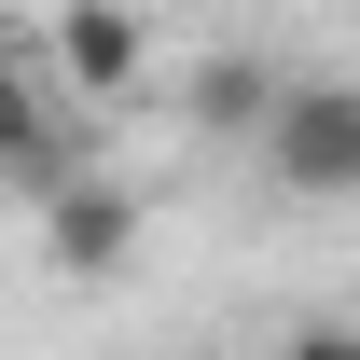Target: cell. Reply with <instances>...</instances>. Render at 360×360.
<instances>
[{
  "label": "cell",
  "instance_id": "cell-3",
  "mask_svg": "<svg viewBox=\"0 0 360 360\" xmlns=\"http://www.w3.org/2000/svg\"><path fill=\"white\" fill-rule=\"evenodd\" d=\"M42 84L70 97V111H125L139 84H153V14H111V0H84V14H42Z\"/></svg>",
  "mask_w": 360,
  "mask_h": 360
},
{
  "label": "cell",
  "instance_id": "cell-4",
  "mask_svg": "<svg viewBox=\"0 0 360 360\" xmlns=\"http://www.w3.org/2000/svg\"><path fill=\"white\" fill-rule=\"evenodd\" d=\"M42 264H56V277H125V264H139V180L84 167V180L42 208Z\"/></svg>",
  "mask_w": 360,
  "mask_h": 360
},
{
  "label": "cell",
  "instance_id": "cell-5",
  "mask_svg": "<svg viewBox=\"0 0 360 360\" xmlns=\"http://www.w3.org/2000/svg\"><path fill=\"white\" fill-rule=\"evenodd\" d=\"M277 97H291V70H264V56H208V70L180 84V125H194V139H250V153H264Z\"/></svg>",
  "mask_w": 360,
  "mask_h": 360
},
{
  "label": "cell",
  "instance_id": "cell-2",
  "mask_svg": "<svg viewBox=\"0 0 360 360\" xmlns=\"http://www.w3.org/2000/svg\"><path fill=\"white\" fill-rule=\"evenodd\" d=\"M84 167H97V125H84V111L42 84V56H28V70H0V194L56 208Z\"/></svg>",
  "mask_w": 360,
  "mask_h": 360
},
{
  "label": "cell",
  "instance_id": "cell-1",
  "mask_svg": "<svg viewBox=\"0 0 360 360\" xmlns=\"http://www.w3.org/2000/svg\"><path fill=\"white\" fill-rule=\"evenodd\" d=\"M264 167L305 208H360V84H291L264 125Z\"/></svg>",
  "mask_w": 360,
  "mask_h": 360
},
{
  "label": "cell",
  "instance_id": "cell-6",
  "mask_svg": "<svg viewBox=\"0 0 360 360\" xmlns=\"http://www.w3.org/2000/svg\"><path fill=\"white\" fill-rule=\"evenodd\" d=\"M277 360H360V319H291V347Z\"/></svg>",
  "mask_w": 360,
  "mask_h": 360
}]
</instances>
